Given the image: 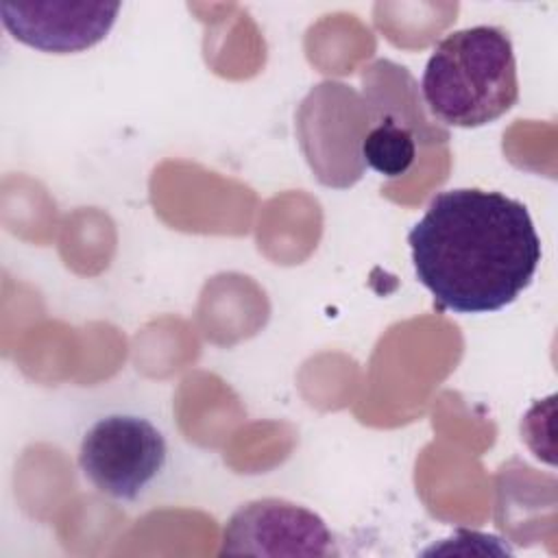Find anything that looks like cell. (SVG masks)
I'll list each match as a JSON object with an SVG mask.
<instances>
[{
	"label": "cell",
	"instance_id": "5",
	"mask_svg": "<svg viewBox=\"0 0 558 558\" xmlns=\"http://www.w3.org/2000/svg\"><path fill=\"white\" fill-rule=\"evenodd\" d=\"M120 9V2H0V20L13 39L41 52L70 54L102 41Z\"/></svg>",
	"mask_w": 558,
	"mask_h": 558
},
{
	"label": "cell",
	"instance_id": "2",
	"mask_svg": "<svg viewBox=\"0 0 558 558\" xmlns=\"http://www.w3.org/2000/svg\"><path fill=\"white\" fill-rule=\"evenodd\" d=\"M421 94L442 124L477 129L499 120L519 100L510 35L486 24L445 35L427 59Z\"/></svg>",
	"mask_w": 558,
	"mask_h": 558
},
{
	"label": "cell",
	"instance_id": "3",
	"mask_svg": "<svg viewBox=\"0 0 558 558\" xmlns=\"http://www.w3.org/2000/svg\"><path fill=\"white\" fill-rule=\"evenodd\" d=\"M168 460L163 434L144 416L113 412L98 418L78 447V466L92 486L118 501H135Z\"/></svg>",
	"mask_w": 558,
	"mask_h": 558
},
{
	"label": "cell",
	"instance_id": "1",
	"mask_svg": "<svg viewBox=\"0 0 558 558\" xmlns=\"http://www.w3.org/2000/svg\"><path fill=\"white\" fill-rule=\"evenodd\" d=\"M408 244L416 279L453 314H488L514 303L543 257L527 207L480 187L438 192Z\"/></svg>",
	"mask_w": 558,
	"mask_h": 558
},
{
	"label": "cell",
	"instance_id": "4",
	"mask_svg": "<svg viewBox=\"0 0 558 558\" xmlns=\"http://www.w3.org/2000/svg\"><path fill=\"white\" fill-rule=\"evenodd\" d=\"M229 556H338L331 530L314 510L279 497L240 506L222 530Z\"/></svg>",
	"mask_w": 558,
	"mask_h": 558
},
{
	"label": "cell",
	"instance_id": "6",
	"mask_svg": "<svg viewBox=\"0 0 558 558\" xmlns=\"http://www.w3.org/2000/svg\"><path fill=\"white\" fill-rule=\"evenodd\" d=\"M368 109L371 129L360 146L364 166L384 177L405 174L416 159V142L423 131L388 109L384 111L375 105H368Z\"/></svg>",
	"mask_w": 558,
	"mask_h": 558
}]
</instances>
